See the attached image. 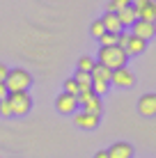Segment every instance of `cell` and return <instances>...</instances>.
Instances as JSON below:
<instances>
[{
  "mask_svg": "<svg viewBox=\"0 0 156 158\" xmlns=\"http://www.w3.org/2000/svg\"><path fill=\"white\" fill-rule=\"evenodd\" d=\"M126 51L120 46H110V48H99V53H96V62L103 64L106 69H110V71H115V69H122L126 67Z\"/></svg>",
  "mask_w": 156,
  "mask_h": 158,
  "instance_id": "1",
  "label": "cell"
},
{
  "mask_svg": "<svg viewBox=\"0 0 156 158\" xmlns=\"http://www.w3.org/2000/svg\"><path fill=\"white\" fill-rule=\"evenodd\" d=\"M32 85V76L25 71V69H12L5 78V87L7 92H28V87Z\"/></svg>",
  "mask_w": 156,
  "mask_h": 158,
  "instance_id": "2",
  "label": "cell"
},
{
  "mask_svg": "<svg viewBox=\"0 0 156 158\" xmlns=\"http://www.w3.org/2000/svg\"><path fill=\"white\" fill-rule=\"evenodd\" d=\"M9 103H12V112L14 115H28L30 108H32V96L28 92H12L7 94Z\"/></svg>",
  "mask_w": 156,
  "mask_h": 158,
  "instance_id": "3",
  "label": "cell"
},
{
  "mask_svg": "<svg viewBox=\"0 0 156 158\" xmlns=\"http://www.w3.org/2000/svg\"><path fill=\"white\" fill-rule=\"evenodd\" d=\"M55 108H57V112H62V115H76V110H78V99L62 92V94L55 99Z\"/></svg>",
  "mask_w": 156,
  "mask_h": 158,
  "instance_id": "4",
  "label": "cell"
},
{
  "mask_svg": "<svg viewBox=\"0 0 156 158\" xmlns=\"http://www.w3.org/2000/svg\"><path fill=\"white\" fill-rule=\"evenodd\" d=\"M110 83L117 85V87H133V83H136V76L129 71L126 67H122V69H115V71H112Z\"/></svg>",
  "mask_w": 156,
  "mask_h": 158,
  "instance_id": "5",
  "label": "cell"
},
{
  "mask_svg": "<svg viewBox=\"0 0 156 158\" xmlns=\"http://www.w3.org/2000/svg\"><path fill=\"white\" fill-rule=\"evenodd\" d=\"M99 119H101V115H92V112H85V110H80V112H76V115H74L76 126L87 128V131H92V128L99 126Z\"/></svg>",
  "mask_w": 156,
  "mask_h": 158,
  "instance_id": "6",
  "label": "cell"
},
{
  "mask_svg": "<svg viewBox=\"0 0 156 158\" xmlns=\"http://www.w3.org/2000/svg\"><path fill=\"white\" fill-rule=\"evenodd\" d=\"M131 28H133L131 35H133V37H140L142 41H149V39H152V37L156 35L154 23H147V21H136V23H133Z\"/></svg>",
  "mask_w": 156,
  "mask_h": 158,
  "instance_id": "7",
  "label": "cell"
},
{
  "mask_svg": "<svg viewBox=\"0 0 156 158\" xmlns=\"http://www.w3.org/2000/svg\"><path fill=\"white\" fill-rule=\"evenodd\" d=\"M138 110L145 117H154L156 115V94H145L138 101Z\"/></svg>",
  "mask_w": 156,
  "mask_h": 158,
  "instance_id": "8",
  "label": "cell"
},
{
  "mask_svg": "<svg viewBox=\"0 0 156 158\" xmlns=\"http://www.w3.org/2000/svg\"><path fill=\"white\" fill-rule=\"evenodd\" d=\"M108 151V158H131L133 156V147L129 142H115Z\"/></svg>",
  "mask_w": 156,
  "mask_h": 158,
  "instance_id": "9",
  "label": "cell"
},
{
  "mask_svg": "<svg viewBox=\"0 0 156 158\" xmlns=\"http://www.w3.org/2000/svg\"><path fill=\"white\" fill-rule=\"evenodd\" d=\"M138 21L154 23V21H156V0H147V2L142 5V9L138 12Z\"/></svg>",
  "mask_w": 156,
  "mask_h": 158,
  "instance_id": "10",
  "label": "cell"
},
{
  "mask_svg": "<svg viewBox=\"0 0 156 158\" xmlns=\"http://www.w3.org/2000/svg\"><path fill=\"white\" fill-rule=\"evenodd\" d=\"M117 19H120L122 28H126V25H133L138 21V14H136V9H133L131 5H126V7H122L120 12H117Z\"/></svg>",
  "mask_w": 156,
  "mask_h": 158,
  "instance_id": "11",
  "label": "cell"
},
{
  "mask_svg": "<svg viewBox=\"0 0 156 158\" xmlns=\"http://www.w3.org/2000/svg\"><path fill=\"white\" fill-rule=\"evenodd\" d=\"M103 28H106V32H110V35H120L122 30V23H120V19H117V14H103Z\"/></svg>",
  "mask_w": 156,
  "mask_h": 158,
  "instance_id": "12",
  "label": "cell"
},
{
  "mask_svg": "<svg viewBox=\"0 0 156 158\" xmlns=\"http://www.w3.org/2000/svg\"><path fill=\"white\" fill-rule=\"evenodd\" d=\"M145 48H147V41H142L140 37H129V41H126V55H140V53L145 51Z\"/></svg>",
  "mask_w": 156,
  "mask_h": 158,
  "instance_id": "13",
  "label": "cell"
},
{
  "mask_svg": "<svg viewBox=\"0 0 156 158\" xmlns=\"http://www.w3.org/2000/svg\"><path fill=\"white\" fill-rule=\"evenodd\" d=\"M90 76H92V80H99V83H110L112 71H110V69H106L103 64L96 62V64H94V69L90 71Z\"/></svg>",
  "mask_w": 156,
  "mask_h": 158,
  "instance_id": "14",
  "label": "cell"
},
{
  "mask_svg": "<svg viewBox=\"0 0 156 158\" xmlns=\"http://www.w3.org/2000/svg\"><path fill=\"white\" fill-rule=\"evenodd\" d=\"M74 80H76V85H78V92H90V89H92V76H90V73L76 71Z\"/></svg>",
  "mask_w": 156,
  "mask_h": 158,
  "instance_id": "15",
  "label": "cell"
},
{
  "mask_svg": "<svg viewBox=\"0 0 156 158\" xmlns=\"http://www.w3.org/2000/svg\"><path fill=\"white\" fill-rule=\"evenodd\" d=\"M83 110L92 112V115H101V99H99V96H92V99L83 106Z\"/></svg>",
  "mask_w": 156,
  "mask_h": 158,
  "instance_id": "16",
  "label": "cell"
},
{
  "mask_svg": "<svg viewBox=\"0 0 156 158\" xmlns=\"http://www.w3.org/2000/svg\"><path fill=\"white\" fill-rule=\"evenodd\" d=\"M90 32H92V37H96V39H101V37L106 35V28H103V21L96 19L92 21V25H90Z\"/></svg>",
  "mask_w": 156,
  "mask_h": 158,
  "instance_id": "17",
  "label": "cell"
},
{
  "mask_svg": "<svg viewBox=\"0 0 156 158\" xmlns=\"http://www.w3.org/2000/svg\"><path fill=\"white\" fill-rule=\"evenodd\" d=\"M94 60L92 57H87V55H83V57H80L78 60V71H85V73H90V71H92V69H94Z\"/></svg>",
  "mask_w": 156,
  "mask_h": 158,
  "instance_id": "18",
  "label": "cell"
},
{
  "mask_svg": "<svg viewBox=\"0 0 156 158\" xmlns=\"http://www.w3.org/2000/svg\"><path fill=\"white\" fill-rule=\"evenodd\" d=\"M108 87H110V83H99V80H92V92L99 96V99L108 92Z\"/></svg>",
  "mask_w": 156,
  "mask_h": 158,
  "instance_id": "19",
  "label": "cell"
},
{
  "mask_svg": "<svg viewBox=\"0 0 156 158\" xmlns=\"http://www.w3.org/2000/svg\"><path fill=\"white\" fill-rule=\"evenodd\" d=\"M101 48H110V46H117V35H110V32H106L103 37H101Z\"/></svg>",
  "mask_w": 156,
  "mask_h": 158,
  "instance_id": "20",
  "label": "cell"
},
{
  "mask_svg": "<svg viewBox=\"0 0 156 158\" xmlns=\"http://www.w3.org/2000/svg\"><path fill=\"white\" fill-rule=\"evenodd\" d=\"M64 94H71V96H78V85L74 78H67L64 80Z\"/></svg>",
  "mask_w": 156,
  "mask_h": 158,
  "instance_id": "21",
  "label": "cell"
},
{
  "mask_svg": "<svg viewBox=\"0 0 156 158\" xmlns=\"http://www.w3.org/2000/svg\"><path fill=\"white\" fill-rule=\"evenodd\" d=\"M12 103L9 99H0V117H12Z\"/></svg>",
  "mask_w": 156,
  "mask_h": 158,
  "instance_id": "22",
  "label": "cell"
},
{
  "mask_svg": "<svg viewBox=\"0 0 156 158\" xmlns=\"http://www.w3.org/2000/svg\"><path fill=\"white\" fill-rule=\"evenodd\" d=\"M145 2H147V0H131V7L136 9V14L142 9V5H145Z\"/></svg>",
  "mask_w": 156,
  "mask_h": 158,
  "instance_id": "23",
  "label": "cell"
},
{
  "mask_svg": "<svg viewBox=\"0 0 156 158\" xmlns=\"http://www.w3.org/2000/svg\"><path fill=\"white\" fill-rule=\"evenodd\" d=\"M7 73H9V69L5 67V64H0V83H5V78H7Z\"/></svg>",
  "mask_w": 156,
  "mask_h": 158,
  "instance_id": "24",
  "label": "cell"
},
{
  "mask_svg": "<svg viewBox=\"0 0 156 158\" xmlns=\"http://www.w3.org/2000/svg\"><path fill=\"white\" fill-rule=\"evenodd\" d=\"M7 87H5V83H0V99H7Z\"/></svg>",
  "mask_w": 156,
  "mask_h": 158,
  "instance_id": "25",
  "label": "cell"
},
{
  "mask_svg": "<svg viewBox=\"0 0 156 158\" xmlns=\"http://www.w3.org/2000/svg\"><path fill=\"white\" fill-rule=\"evenodd\" d=\"M94 158H108V151H96Z\"/></svg>",
  "mask_w": 156,
  "mask_h": 158,
  "instance_id": "26",
  "label": "cell"
},
{
  "mask_svg": "<svg viewBox=\"0 0 156 158\" xmlns=\"http://www.w3.org/2000/svg\"><path fill=\"white\" fill-rule=\"evenodd\" d=\"M117 5H120V7H126V5H131V0H115Z\"/></svg>",
  "mask_w": 156,
  "mask_h": 158,
  "instance_id": "27",
  "label": "cell"
},
{
  "mask_svg": "<svg viewBox=\"0 0 156 158\" xmlns=\"http://www.w3.org/2000/svg\"><path fill=\"white\" fill-rule=\"evenodd\" d=\"M154 28H156V21H154Z\"/></svg>",
  "mask_w": 156,
  "mask_h": 158,
  "instance_id": "28",
  "label": "cell"
}]
</instances>
